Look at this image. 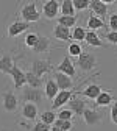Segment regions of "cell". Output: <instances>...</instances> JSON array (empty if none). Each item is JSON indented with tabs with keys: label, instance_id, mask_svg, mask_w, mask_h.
Segmentation results:
<instances>
[{
	"label": "cell",
	"instance_id": "cell-1",
	"mask_svg": "<svg viewBox=\"0 0 117 131\" xmlns=\"http://www.w3.org/2000/svg\"><path fill=\"white\" fill-rule=\"evenodd\" d=\"M20 100L24 103H42L44 100V92L41 89H35V88H30V86H24L20 89Z\"/></svg>",
	"mask_w": 117,
	"mask_h": 131
},
{
	"label": "cell",
	"instance_id": "cell-2",
	"mask_svg": "<svg viewBox=\"0 0 117 131\" xmlns=\"http://www.w3.org/2000/svg\"><path fill=\"white\" fill-rule=\"evenodd\" d=\"M20 20L27 22V24H31V22H38L41 19V13L38 11V6L35 2H28L25 5H22L20 8Z\"/></svg>",
	"mask_w": 117,
	"mask_h": 131
},
{
	"label": "cell",
	"instance_id": "cell-3",
	"mask_svg": "<svg viewBox=\"0 0 117 131\" xmlns=\"http://www.w3.org/2000/svg\"><path fill=\"white\" fill-rule=\"evenodd\" d=\"M75 64L78 66L83 72H89V70H92V69L97 67V56L92 55V53H89V52H83L78 56V59H77Z\"/></svg>",
	"mask_w": 117,
	"mask_h": 131
},
{
	"label": "cell",
	"instance_id": "cell-4",
	"mask_svg": "<svg viewBox=\"0 0 117 131\" xmlns=\"http://www.w3.org/2000/svg\"><path fill=\"white\" fill-rule=\"evenodd\" d=\"M83 119H84V123L88 126H97L103 122L105 114L100 112L98 109H94V108H86L84 114H83Z\"/></svg>",
	"mask_w": 117,
	"mask_h": 131
},
{
	"label": "cell",
	"instance_id": "cell-5",
	"mask_svg": "<svg viewBox=\"0 0 117 131\" xmlns=\"http://www.w3.org/2000/svg\"><path fill=\"white\" fill-rule=\"evenodd\" d=\"M2 105L6 112H16L19 108V98L13 91H5L2 94Z\"/></svg>",
	"mask_w": 117,
	"mask_h": 131
},
{
	"label": "cell",
	"instance_id": "cell-6",
	"mask_svg": "<svg viewBox=\"0 0 117 131\" xmlns=\"http://www.w3.org/2000/svg\"><path fill=\"white\" fill-rule=\"evenodd\" d=\"M56 72L67 75V77H69V78H72V80L77 77V69H75V64L72 62V59H70V56H69V55H67V56H64V59L58 64Z\"/></svg>",
	"mask_w": 117,
	"mask_h": 131
},
{
	"label": "cell",
	"instance_id": "cell-7",
	"mask_svg": "<svg viewBox=\"0 0 117 131\" xmlns=\"http://www.w3.org/2000/svg\"><path fill=\"white\" fill-rule=\"evenodd\" d=\"M53 67L47 59H35L31 62V72L35 73L38 78H42L47 72H50Z\"/></svg>",
	"mask_w": 117,
	"mask_h": 131
},
{
	"label": "cell",
	"instance_id": "cell-8",
	"mask_svg": "<svg viewBox=\"0 0 117 131\" xmlns=\"http://www.w3.org/2000/svg\"><path fill=\"white\" fill-rule=\"evenodd\" d=\"M59 14V3L56 0H48V2L42 3V16L45 19L52 20V19H56Z\"/></svg>",
	"mask_w": 117,
	"mask_h": 131
},
{
	"label": "cell",
	"instance_id": "cell-9",
	"mask_svg": "<svg viewBox=\"0 0 117 131\" xmlns=\"http://www.w3.org/2000/svg\"><path fill=\"white\" fill-rule=\"evenodd\" d=\"M67 108L75 114V116H83V114H84V109L88 108V102L84 98H80V97L73 95L67 103Z\"/></svg>",
	"mask_w": 117,
	"mask_h": 131
},
{
	"label": "cell",
	"instance_id": "cell-10",
	"mask_svg": "<svg viewBox=\"0 0 117 131\" xmlns=\"http://www.w3.org/2000/svg\"><path fill=\"white\" fill-rule=\"evenodd\" d=\"M9 77H13L14 88H16V89H22L24 86H27V77H25V72L19 67L17 64L13 66V69H11V72H9Z\"/></svg>",
	"mask_w": 117,
	"mask_h": 131
},
{
	"label": "cell",
	"instance_id": "cell-11",
	"mask_svg": "<svg viewBox=\"0 0 117 131\" xmlns=\"http://www.w3.org/2000/svg\"><path fill=\"white\" fill-rule=\"evenodd\" d=\"M89 8H91L92 14L100 17L102 20H105V17L108 16V3L105 0H91Z\"/></svg>",
	"mask_w": 117,
	"mask_h": 131
},
{
	"label": "cell",
	"instance_id": "cell-12",
	"mask_svg": "<svg viewBox=\"0 0 117 131\" xmlns=\"http://www.w3.org/2000/svg\"><path fill=\"white\" fill-rule=\"evenodd\" d=\"M28 28H30V24H27V22L17 19V20H14L13 24L8 25V36H9V38H16V36L22 35L24 31H27Z\"/></svg>",
	"mask_w": 117,
	"mask_h": 131
},
{
	"label": "cell",
	"instance_id": "cell-13",
	"mask_svg": "<svg viewBox=\"0 0 117 131\" xmlns=\"http://www.w3.org/2000/svg\"><path fill=\"white\" fill-rule=\"evenodd\" d=\"M53 80L56 81L59 91H72V88H73V80L69 78L67 75H64V73L55 72L53 73Z\"/></svg>",
	"mask_w": 117,
	"mask_h": 131
},
{
	"label": "cell",
	"instance_id": "cell-14",
	"mask_svg": "<svg viewBox=\"0 0 117 131\" xmlns=\"http://www.w3.org/2000/svg\"><path fill=\"white\" fill-rule=\"evenodd\" d=\"M59 94V88L53 78H47L44 83V97L48 100H55V97Z\"/></svg>",
	"mask_w": 117,
	"mask_h": 131
},
{
	"label": "cell",
	"instance_id": "cell-15",
	"mask_svg": "<svg viewBox=\"0 0 117 131\" xmlns=\"http://www.w3.org/2000/svg\"><path fill=\"white\" fill-rule=\"evenodd\" d=\"M20 114H22V117L30 120V122H36V117H38V105L35 103H24L22 109H20Z\"/></svg>",
	"mask_w": 117,
	"mask_h": 131
},
{
	"label": "cell",
	"instance_id": "cell-16",
	"mask_svg": "<svg viewBox=\"0 0 117 131\" xmlns=\"http://www.w3.org/2000/svg\"><path fill=\"white\" fill-rule=\"evenodd\" d=\"M102 86H98L97 83H92L89 86H86L83 91H78L77 95H83V97H86V98H91V100H97V97L102 94Z\"/></svg>",
	"mask_w": 117,
	"mask_h": 131
},
{
	"label": "cell",
	"instance_id": "cell-17",
	"mask_svg": "<svg viewBox=\"0 0 117 131\" xmlns=\"http://www.w3.org/2000/svg\"><path fill=\"white\" fill-rule=\"evenodd\" d=\"M73 91H59V94L55 97V100L52 102V109H58L62 105H67L69 100L73 97Z\"/></svg>",
	"mask_w": 117,
	"mask_h": 131
},
{
	"label": "cell",
	"instance_id": "cell-18",
	"mask_svg": "<svg viewBox=\"0 0 117 131\" xmlns=\"http://www.w3.org/2000/svg\"><path fill=\"white\" fill-rule=\"evenodd\" d=\"M53 36L58 41L69 42V41H72V31H70V28H66V27H61V25L56 24L53 27Z\"/></svg>",
	"mask_w": 117,
	"mask_h": 131
},
{
	"label": "cell",
	"instance_id": "cell-19",
	"mask_svg": "<svg viewBox=\"0 0 117 131\" xmlns=\"http://www.w3.org/2000/svg\"><path fill=\"white\" fill-rule=\"evenodd\" d=\"M14 64H16V58H13V55H9V53L2 55L0 56V72L9 75V72H11Z\"/></svg>",
	"mask_w": 117,
	"mask_h": 131
},
{
	"label": "cell",
	"instance_id": "cell-20",
	"mask_svg": "<svg viewBox=\"0 0 117 131\" xmlns=\"http://www.w3.org/2000/svg\"><path fill=\"white\" fill-rule=\"evenodd\" d=\"M25 77H27V86H30V88H35V89H41L42 86H44V83L45 81L42 80V78H38L35 73H33L31 70H28V72H25Z\"/></svg>",
	"mask_w": 117,
	"mask_h": 131
},
{
	"label": "cell",
	"instance_id": "cell-21",
	"mask_svg": "<svg viewBox=\"0 0 117 131\" xmlns=\"http://www.w3.org/2000/svg\"><path fill=\"white\" fill-rule=\"evenodd\" d=\"M84 41H86V44H89V45H92V47H105L103 41L100 39V36L97 35V31L88 30V31H86V38H84Z\"/></svg>",
	"mask_w": 117,
	"mask_h": 131
},
{
	"label": "cell",
	"instance_id": "cell-22",
	"mask_svg": "<svg viewBox=\"0 0 117 131\" xmlns=\"http://www.w3.org/2000/svg\"><path fill=\"white\" fill-rule=\"evenodd\" d=\"M48 47H50V39L47 38V36H41L39 35V39H38V42H36V45L31 48L35 53H45L47 50H48Z\"/></svg>",
	"mask_w": 117,
	"mask_h": 131
},
{
	"label": "cell",
	"instance_id": "cell-23",
	"mask_svg": "<svg viewBox=\"0 0 117 131\" xmlns=\"http://www.w3.org/2000/svg\"><path fill=\"white\" fill-rule=\"evenodd\" d=\"M112 102H114V98H112L111 91L109 92L108 91H102V94H100L97 97V100H95V105L97 106H109V105H112Z\"/></svg>",
	"mask_w": 117,
	"mask_h": 131
},
{
	"label": "cell",
	"instance_id": "cell-24",
	"mask_svg": "<svg viewBox=\"0 0 117 131\" xmlns=\"http://www.w3.org/2000/svg\"><path fill=\"white\" fill-rule=\"evenodd\" d=\"M105 27H106L105 20H102L100 17H97V16H94V14L89 16V19H88V28H89L91 31L102 30V28H105Z\"/></svg>",
	"mask_w": 117,
	"mask_h": 131
},
{
	"label": "cell",
	"instance_id": "cell-25",
	"mask_svg": "<svg viewBox=\"0 0 117 131\" xmlns=\"http://www.w3.org/2000/svg\"><path fill=\"white\" fill-rule=\"evenodd\" d=\"M56 120V112H53L52 109H48V111H44L39 114V122L45 123V125H50V126H53Z\"/></svg>",
	"mask_w": 117,
	"mask_h": 131
},
{
	"label": "cell",
	"instance_id": "cell-26",
	"mask_svg": "<svg viewBox=\"0 0 117 131\" xmlns=\"http://www.w3.org/2000/svg\"><path fill=\"white\" fill-rule=\"evenodd\" d=\"M59 11H61V16H77V11L73 8L72 0H64L59 6Z\"/></svg>",
	"mask_w": 117,
	"mask_h": 131
},
{
	"label": "cell",
	"instance_id": "cell-27",
	"mask_svg": "<svg viewBox=\"0 0 117 131\" xmlns=\"http://www.w3.org/2000/svg\"><path fill=\"white\" fill-rule=\"evenodd\" d=\"M58 25L70 28V27H77V16H59L58 17Z\"/></svg>",
	"mask_w": 117,
	"mask_h": 131
},
{
	"label": "cell",
	"instance_id": "cell-28",
	"mask_svg": "<svg viewBox=\"0 0 117 131\" xmlns=\"http://www.w3.org/2000/svg\"><path fill=\"white\" fill-rule=\"evenodd\" d=\"M56 119H59V120H69V122H72L73 119H75V114L69 109V108H62V109H59L58 112H56Z\"/></svg>",
	"mask_w": 117,
	"mask_h": 131
},
{
	"label": "cell",
	"instance_id": "cell-29",
	"mask_svg": "<svg viewBox=\"0 0 117 131\" xmlns=\"http://www.w3.org/2000/svg\"><path fill=\"white\" fill-rule=\"evenodd\" d=\"M38 39H39V35H38V33L30 31V33H27V36H25V39H24V44H25L28 48H33V47L36 45Z\"/></svg>",
	"mask_w": 117,
	"mask_h": 131
},
{
	"label": "cell",
	"instance_id": "cell-30",
	"mask_svg": "<svg viewBox=\"0 0 117 131\" xmlns=\"http://www.w3.org/2000/svg\"><path fill=\"white\" fill-rule=\"evenodd\" d=\"M67 52H69V56H80L83 52V47H81V44L80 42H70L69 44V47H67Z\"/></svg>",
	"mask_w": 117,
	"mask_h": 131
},
{
	"label": "cell",
	"instance_id": "cell-31",
	"mask_svg": "<svg viewBox=\"0 0 117 131\" xmlns=\"http://www.w3.org/2000/svg\"><path fill=\"white\" fill-rule=\"evenodd\" d=\"M84 38H86V30L83 28V27H75L72 30V39H73V42L84 41Z\"/></svg>",
	"mask_w": 117,
	"mask_h": 131
},
{
	"label": "cell",
	"instance_id": "cell-32",
	"mask_svg": "<svg viewBox=\"0 0 117 131\" xmlns=\"http://www.w3.org/2000/svg\"><path fill=\"white\" fill-rule=\"evenodd\" d=\"M53 126H58L59 129H62V131H72L73 129V122H69V120H59V119H56L55 120V123H53Z\"/></svg>",
	"mask_w": 117,
	"mask_h": 131
},
{
	"label": "cell",
	"instance_id": "cell-33",
	"mask_svg": "<svg viewBox=\"0 0 117 131\" xmlns=\"http://www.w3.org/2000/svg\"><path fill=\"white\" fill-rule=\"evenodd\" d=\"M72 3H73L75 11H84L89 8L91 0H72Z\"/></svg>",
	"mask_w": 117,
	"mask_h": 131
},
{
	"label": "cell",
	"instance_id": "cell-34",
	"mask_svg": "<svg viewBox=\"0 0 117 131\" xmlns=\"http://www.w3.org/2000/svg\"><path fill=\"white\" fill-rule=\"evenodd\" d=\"M30 131H52V126L45 125L42 122H35V125H31V129Z\"/></svg>",
	"mask_w": 117,
	"mask_h": 131
},
{
	"label": "cell",
	"instance_id": "cell-35",
	"mask_svg": "<svg viewBox=\"0 0 117 131\" xmlns=\"http://www.w3.org/2000/svg\"><path fill=\"white\" fill-rule=\"evenodd\" d=\"M111 120H112V123L117 126V100H114L112 102V105H111Z\"/></svg>",
	"mask_w": 117,
	"mask_h": 131
},
{
	"label": "cell",
	"instance_id": "cell-36",
	"mask_svg": "<svg viewBox=\"0 0 117 131\" xmlns=\"http://www.w3.org/2000/svg\"><path fill=\"white\" fill-rule=\"evenodd\" d=\"M105 38H106V41H108L109 44L117 45V31H109V33H106Z\"/></svg>",
	"mask_w": 117,
	"mask_h": 131
},
{
	"label": "cell",
	"instance_id": "cell-37",
	"mask_svg": "<svg viewBox=\"0 0 117 131\" xmlns=\"http://www.w3.org/2000/svg\"><path fill=\"white\" fill-rule=\"evenodd\" d=\"M109 28H111V31H117V14H111V17H109Z\"/></svg>",
	"mask_w": 117,
	"mask_h": 131
},
{
	"label": "cell",
	"instance_id": "cell-38",
	"mask_svg": "<svg viewBox=\"0 0 117 131\" xmlns=\"http://www.w3.org/2000/svg\"><path fill=\"white\" fill-rule=\"evenodd\" d=\"M22 126H25V131H30V129H31V125H25V123H22Z\"/></svg>",
	"mask_w": 117,
	"mask_h": 131
},
{
	"label": "cell",
	"instance_id": "cell-39",
	"mask_svg": "<svg viewBox=\"0 0 117 131\" xmlns=\"http://www.w3.org/2000/svg\"><path fill=\"white\" fill-rule=\"evenodd\" d=\"M52 131H62V129H59L58 126H52Z\"/></svg>",
	"mask_w": 117,
	"mask_h": 131
},
{
	"label": "cell",
	"instance_id": "cell-40",
	"mask_svg": "<svg viewBox=\"0 0 117 131\" xmlns=\"http://www.w3.org/2000/svg\"><path fill=\"white\" fill-rule=\"evenodd\" d=\"M115 14H117V13H115Z\"/></svg>",
	"mask_w": 117,
	"mask_h": 131
}]
</instances>
